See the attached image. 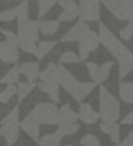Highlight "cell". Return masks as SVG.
Returning <instances> with one entry per match:
<instances>
[{
    "instance_id": "39",
    "label": "cell",
    "mask_w": 133,
    "mask_h": 146,
    "mask_svg": "<svg viewBox=\"0 0 133 146\" xmlns=\"http://www.w3.org/2000/svg\"><path fill=\"white\" fill-rule=\"evenodd\" d=\"M2 35H4V41H7V43H19V35L9 32V30H2Z\"/></svg>"
},
{
    "instance_id": "23",
    "label": "cell",
    "mask_w": 133,
    "mask_h": 146,
    "mask_svg": "<svg viewBox=\"0 0 133 146\" xmlns=\"http://www.w3.org/2000/svg\"><path fill=\"white\" fill-rule=\"evenodd\" d=\"M39 32L44 35H56L59 32V21H39Z\"/></svg>"
},
{
    "instance_id": "45",
    "label": "cell",
    "mask_w": 133,
    "mask_h": 146,
    "mask_svg": "<svg viewBox=\"0 0 133 146\" xmlns=\"http://www.w3.org/2000/svg\"><path fill=\"white\" fill-rule=\"evenodd\" d=\"M0 35H2V28H0Z\"/></svg>"
},
{
    "instance_id": "12",
    "label": "cell",
    "mask_w": 133,
    "mask_h": 146,
    "mask_svg": "<svg viewBox=\"0 0 133 146\" xmlns=\"http://www.w3.org/2000/svg\"><path fill=\"white\" fill-rule=\"evenodd\" d=\"M116 63H118V76L120 78H126L133 70V54L128 48H124L118 54V57H116Z\"/></svg>"
},
{
    "instance_id": "30",
    "label": "cell",
    "mask_w": 133,
    "mask_h": 146,
    "mask_svg": "<svg viewBox=\"0 0 133 146\" xmlns=\"http://www.w3.org/2000/svg\"><path fill=\"white\" fill-rule=\"evenodd\" d=\"M87 72L91 76V82L100 85V65H96L94 61H87Z\"/></svg>"
},
{
    "instance_id": "2",
    "label": "cell",
    "mask_w": 133,
    "mask_h": 146,
    "mask_svg": "<svg viewBox=\"0 0 133 146\" xmlns=\"http://www.w3.org/2000/svg\"><path fill=\"white\" fill-rule=\"evenodd\" d=\"M24 118L30 122H35L39 126L59 124V107L52 102H39Z\"/></svg>"
},
{
    "instance_id": "25",
    "label": "cell",
    "mask_w": 133,
    "mask_h": 146,
    "mask_svg": "<svg viewBox=\"0 0 133 146\" xmlns=\"http://www.w3.org/2000/svg\"><path fill=\"white\" fill-rule=\"evenodd\" d=\"M94 87H96V83H93V82H81V85H79L78 94H76V98H74V100H76L78 104H81L83 100H85L91 93H93Z\"/></svg>"
},
{
    "instance_id": "16",
    "label": "cell",
    "mask_w": 133,
    "mask_h": 146,
    "mask_svg": "<svg viewBox=\"0 0 133 146\" xmlns=\"http://www.w3.org/2000/svg\"><path fill=\"white\" fill-rule=\"evenodd\" d=\"M79 117L70 106H61L59 107V124L58 126H65V124H78Z\"/></svg>"
},
{
    "instance_id": "14",
    "label": "cell",
    "mask_w": 133,
    "mask_h": 146,
    "mask_svg": "<svg viewBox=\"0 0 133 146\" xmlns=\"http://www.w3.org/2000/svg\"><path fill=\"white\" fill-rule=\"evenodd\" d=\"M78 117H79V120H81V124H87V126L96 124V122L100 120V115L93 109V106H91V104H85V102L79 104Z\"/></svg>"
},
{
    "instance_id": "21",
    "label": "cell",
    "mask_w": 133,
    "mask_h": 146,
    "mask_svg": "<svg viewBox=\"0 0 133 146\" xmlns=\"http://www.w3.org/2000/svg\"><path fill=\"white\" fill-rule=\"evenodd\" d=\"M56 44H58L56 41H41V43H37V50H35L37 63H39L41 59H44V57H46L48 54L56 48Z\"/></svg>"
},
{
    "instance_id": "42",
    "label": "cell",
    "mask_w": 133,
    "mask_h": 146,
    "mask_svg": "<svg viewBox=\"0 0 133 146\" xmlns=\"http://www.w3.org/2000/svg\"><path fill=\"white\" fill-rule=\"evenodd\" d=\"M21 2H30V0H21Z\"/></svg>"
},
{
    "instance_id": "3",
    "label": "cell",
    "mask_w": 133,
    "mask_h": 146,
    "mask_svg": "<svg viewBox=\"0 0 133 146\" xmlns=\"http://www.w3.org/2000/svg\"><path fill=\"white\" fill-rule=\"evenodd\" d=\"M21 133V109L15 106L0 122V137L6 141V144H15Z\"/></svg>"
},
{
    "instance_id": "27",
    "label": "cell",
    "mask_w": 133,
    "mask_h": 146,
    "mask_svg": "<svg viewBox=\"0 0 133 146\" xmlns=\"http://www.w3.org/2000/svg\"><path fill=\"white\" fill-rule=\"evenodd\" d=\"M58 2L59 0H37V17L39 19L44 17V15H46Z\"/></svg>"
},
{
    "instance_id": "8",
    "label": "cell",
    "mask_w": 133,
    "mask_h": 146,
    "mask_svg": "<svg viewBox=\"0 0 133 146\" xmlns=\"http://www.w3.org/2000/svg\"><path fill=\"white\" fill-rule=\"evenodd\" d=\"M19 43L0 41V61L6 65H15L19 61Z\"/></svg>"
},
{
    "instance_id": "46",
    "label": "cell",
    "mask_w": 133,
    "mask_h": 146,
    "mask_svg": "<svg viewBox=\"0 0 133 146\" xmlns=\"http://www.w3.org/2000/svg\"><path fill=\"white\" fill-rule=\"evenodd\" d=\"M6 146H13V144H6Z\"/></svg>"
},
{
    "instance_id": "32",
    "label": "cell",
    "mask_w": 133,
    "mask_h": 146,
    "mask_svg": "<svg viewBox=\"0 0 133 146\" xmlns=\"http://www.w3.org/2000/svg\"><path fill=\"white\" fill-rule=\"evenodd\" d=\"M17 9H19V24H22V22H28L30 21V4L28 2H21L17 6Z\"/></svg>"
},
{
    "instance_id": "33",
    "label": "cell",
    "mask_w": 133,
    "mask_h": 146,
    "mask_svg": "<svg viewBox=\"0 0 133 146\" xmlns=\"http://www.w3.org/2000/svg\"><path fill=\"white\" fill-rule=\"evenodd\" d=\"M78 61H81L79 56L76 52H70V50H68V52H63L61 56H59V63L61 65H72V63H78Z\"/></svg>"
},
{
    "instance_id": "34",
    "label": "cell",
    "mask_w": 133,
    "mask_h": 146,
    "mask_svg": "<svg viewBox=\"0 0 133 146\" xmlns=\"http://www.w3.org/2000/svg\"><path fill=\"white\" fill-rule=\"evenodd\" d=\"M120 4H122L124 21L133 22V0H120Z\"/></svg>"
},
{
    "instance_id": "37",
    "label": "cell",
    "mask_w": 133,
    "mask_h": 146,
    "mask_svg": "<svg viewBox=\"0 0 133 146\" xmlns=\"http://www.w3.org/2000/svg\"><path fill=\"white\" fill-rule=\"evenodd\" d=\"M78 129H79V124H65V126H59L58 128V133L61 137H67V135H74Z\"/></svg>"
},
{
    "instance_id": "19",
    "label": "cell",
    "mask_w": 133,
    "mask_h": 146,
    "mask_svg": "<svg viewBox=\"0 0 133 146\" xmlns=\"http://www.w3.org/2000/svg\"><path fill=\"white\" fill-rule=\"evenodd\" d=\"M100 131L105 133L115 144L120 143V124L118 122H115V124H105V122H102L100 124Z\"/></svg>"
},
{
    "instance_id": "29",
    "label": "cell",
    "mask_w": 133,
    "mask_h": 146,
    "mask_svg": "<svg viewBox=\"0 0 133 146\" xmlns=\"http://www.w3.org/2000/svg\"><path fill=\"white\" fill-rule=\"evenodd\" d=\"M17 85H6L2 91H0V102L2 104H9L11 100L17 96Z\"/></svg>"
},
{
    "instance_id": "47",
    "label": "cell",
    "mask_w": 133,
    "mask_h": 146,
    "mask_svg": "<svg viewBox=\"0 0 133 146\" xmlns=\"http://www.w3.org/2000/svg\"><path fill=\"white\" fill-rule=\"evenodd\" d=\"M6 2H11V0H6Z\"/></svg>"
},
{
    "instance_id": "38",
    "label": "cell",
    "mask_w": 133,
    "mask_h": 146,
    "mask_svg": "<svg viewBox=\"0 0 133 146\" xmlns=\"http://www.w3.org/2000/svg\"><path fill=\"white\" fill-rule=\"evenodd\" d=\"M131 37H133V22H128V24L120 30V41H122V43L126 41V43H128Z\"/></svg>"
},
{
    "instance_id": "4",
    "label": "cell",
    "mask_w": 133,
    "mask_h": 146,
    "mask_svg": "<svg viewBox=\"0 0 133 146\" xmlns=\"http://www.w3.org/2000/svg\"><path fill=\"white\" fill-rule=\"evenodd\" d=\"M98 37H100V44L107 50V52L111 54L115 59L118 57V54L126 48V44L120 41V37H116L105 24H100V26H98Z\"/></svg>"
},
{
    "instance_id": "20",
    "label": "cell",
    "mask_w": 133,
    "mask_h": 146,
    "mask_svg": "<svg viewBox=\"0 0 133 146\" xmlns=\"http://www.w3.org/2000/svg\"><path fill=\"white\" fill-rule=\"evenodd\" d=\"M102 4H104V7L115 19L124 21V13H122V4H120V0H102Z\"/></svg>"
},
{
    "instance_id": "17",
    "label": "cell",
    "mask_w": 133,
    "mask_h": 146,
    "mask_svg": "<svg viewBox=\"0 0 133 146\" xmlns=\"http://www.w3.org/2000/svg\"><path fill=\"white\" fill-rule=\"evenodd\" d=\"M39 128H41V126L35 124V122H30V120H26V118H22V120H21V129L32 141H35V143H39V139H41V129Z\"/></svg>"
},
{
    "instance_id": "1",
    "label": "cell",
    "mask_w": 133,
    "mask_h": 146,
    "mask_svg": "<svg viewBox=\"0 0 133 146\" xmlns=\"http://www.w3.org/2000/svg\"><path fill=\"white\" fill-rule=\"evenodd\" d=\"M98 100H100V111H98V115H100L102 122H105V124H115V122H118V118H120L118 98H116L107 87L100 85V96H98Z\"/></svg>"
},
{
    "instance_id": "22",
    "label": "cell",
    "mask_w": 133,
    "mask_h": 146,
    "mask_svg": "<svg viewBox=\"0 0 133 146\" xmlns=\"http://www.w3.org/2000/svg\"><path fill=\"white\" fill-rule=\"evenodd\" d=\"M118 98L126 104H133V82H122L118 85Z\"/></svg>"
},
{
    "instance_id": "31",
    "label": "cell",
    "mask_w": 133,
    "mask_h": 146,
    "mask_svg": "<svg viewBox=\"0 0 133 146\" xmlns=\"http://www.w3.org/2000/svg\"><path fill=\"white\" fill-rule=\"evenodd\" d=\"M15 19H19L17 6H15V7H7V9L0 11V22H11V21H15Z\"/></svg>"
},
{
    "instance_id": "7",
    "label": "cell",
    "mask_w": 133,
    "mask_h": 146,
    "mask_svg": "<svg viewBox=\"0 0 133 146\" xmlns=\"http://www.w3.org/2000/svg\"><path fill=\"white\" fill-rule=\"evenodd\" d=\"M19 41H30V43H37L39 41V21H28L19 24Z\"/></svg>"
},
{
    "instance_id": "28",
    "label": "cell",
    "mask_w": 133,
    "mask_h": 146,
    "mask_svg": "<svg viewBox=\"0 0 133 146\" xmlns=\"http://www.w3.org/2000/svg\"><path fill=\"white\" fill-rule=\"evenodd\" d=\"M17 89H19V91H17V98L22 102V100H24V98H28V96H30V93H32V91L35 89V83H33V82H24V83H19V85H17Z\"/></svg>"
},
{
    "instance_id": "18",
    "label": "cell",
    "mask_w": 133,
    "mask_h": 146,
    "mask_svg": "<svg viewBox=\"0 0 133 146\" xmlns=\"http://www.w3.org/2000/svg\"><path fill=\"white\" fill-rule=\"evenodd\" d=\"M39 89L43 91L44 94H48L52 100V104H59V100H61V93H59V89H61V85L59 83H39Z\"/></svg>"
},
{
    "instance_id": "40",
    "label": "cell",
    "mask_w": 133,
    "mask_h": 146,
    "mask_svg": "<svg viewBox=\"0 0 133 146\" xmlns=\"http://www.w3.org/2000/svg\"><path fill=\"white\" fill-rule=\"evenodd\" d=\"M115 146H133V131H131L124 141H120V143H118V144H115Z\"/></svg>"
},
{
    "instance_id": "13",
    "label": "cell",
    "mask_w": 133,
    "mask_h": 146,
    "mask_svg": "<svg viewBox=\"0 0 133 146\" xmlns=\"http://www.w3.org/2000/svg\"><path fill=\"white\" fill-rule=\"evenodd\" d=\"M59 76H61V65L48 63L46 67L41 70L39 78H41L43 83H59Z\"/></svg>"
},
{
    "instance_id": "35",
    "label": "cell",
    "mask_w": 133,
    "mask_h": 146,
    "mask_svg": "<svg viewBox=\"0 0 133 146\" xmlns=\"http://www.w3.org/2000/svg\"><path fill=\"white\" fill-rule=\"evenodd\" d=\"M79 146H102V143L94 133H85L79 141Z\"/></svg>"
},
{
    "instance_id": "11",
    "label": "cell",
    "mask_w": 133,
    "mask_h": 146,
    "mask_svg": "<svg viewBox=\"0 0 133 146\" xmlns=\"http://www.w3.org/2000/svg\"><path fill=\"white\" fill-rule=\"evenodd\" d=\"M59 6L63 7V11L59 13V22H72L78 19V4L74 0H59Z\"/></svg>"
},
{
    "instance_id": "43",
    "label": "cell",
    "mask_w": 133,
    "mask_h": 146,
    "mask_svg": "<svg viewBox=\"0 0 133 146\" xmlns=\"http://www.w3.org/2000/svg\"><path fill=\"white\" fill-rule=\"evenodd\" d=\"M65 146H74V144H65Z\"/></svg>"
},
{
    "instance_id": "26",
    "label": "cell",
    "mask_w": 133,
    "mask_h": 146,
    "mask_svg": "<svg viewBox=\"0 0 133 146\" xmlns=\"http://www.w3.org/2000/svg\"><path fill=\"white\" fill-rule=\"evenodd\" d=\"M63 137L58 133V129H56L54 133H46V135H41L39 139V146H59Z\"/></svg>"
},
{
    "instance_id": "10",
    "label": "cell",
    "mask_w": 133,
    "mask_h": 146,
    "mask_svg": "<svg viewBox=\"0 0 133 146\" xmlns=\"http://www.w3.org/2000/svg\"><path fill=\"white\" fill-rule=\"evenodd\" d=\"M89 30L91 28H89V24H87V22L78 21L70 30H67V33L61 37V41H63V43H79V41H81V37L85 35Z\"/></svg>"
},
{
    "instance_id": "6",
    "label": "cell",
    "mask_w": 133,
    "mask_h": 146,
    "mask_svg": "<svg viewBox=\"0 0 133 146\" xmlns=\"http://www.w3.org/2000/svg\"><path fill=\"white\" fill-rule=\"evenodd\" d=\"M98 46H100V37H98V32L89 30V32L81 37V41L78 43V48H79V54H78V56H79V59L85 61L87 57H89V54L94 52Z\"/></svg>"
},
{
    "instance_id": "24",
    "label": "cell",
    "mask_w": 133,
    "mask_h": 146,
    "mask_svg": "<svg viewBox=\"0 0 133 146\" xmlns=\"http://www.w3.org/2000/svg\"><path fill=\"white\" fill-rule=\"evenodd\" d=\"M19 76H21L19 67H13L0 78V83H4V85H19Z\"/></svg>"
},
{
    "instance_id": "5",
    "label": "cell",
    "mask_w": 133,
    "mask_h": 146,
    "mask_svg": "<svg viewBox=\"0 0 133 146\" xmlns=\"http://www.w3.org/2000/svg\"><path fill=\"white\" fill-rule=\"evenodd\" d=\"M78 19L83 22L100 21V2H94V0H79L78 2Z\"/></svg>"
},
{
    "instance_id": "15",
    "label": "cell",
    "mask_w": 133,
    "mask_h": 146,
    "mask_svg": "<svg viewBox=\"0 0 133 146\" xmlns=\"http://www.w3.org/2000/svg\"><path fill=\"white\" fill-rule=\"evenodd\" d=\"M19 70L21 74L26 78V82H35L41 74V68H39V63L37 61H26V63H21L19 65Z\"/></svg>"
},
{
    "instance_id": "41",
    "label": "cell",
    "mask_w": 133,
    "mask_h": 146,
    "mask_svg": "<svg viewBox=\"0 0 133 146\" xmlns=\"http://www.w3.org/2000/svg\"><path fill=\"white\" fill-rule=\"evenodd\" d=\"M122 124H126V126H130V124H133V109H131L130 113H128L126 117L122 118Z\"/></svg>"
},
{
    "instance_id": "36",
    "label": "cell",
    "mask_w": 133,
    "mask_h": 146,
    "mask_svg": "<svg viewBox=\"0 0 133 146\" xmlns=\"http://www.w3.org/2000/svg\"><path fill=\"white\" fill-rule=\"evenodd\" d=\"M113 70V61H105V63L100 65V83H104L105 80H109Z\"/></svg>"
},
{
    "instance_id": "44",
    "label": "cell",
    "mask_w": 133,
    "mask_h": 146,
    "mask_svg": "<svg viewBox=\"0 0 133 146\" xmlns=\"http://www.w3.org/2000/svg\"><path fill=\"white\" fill-rule=\"evenodd\" d=\"M94 2H102V0H94Z\"/></svg>"
},
{
    "instance_id": "9",
    "label": "cell",
    "mask_w": 133,
    "mask_h": 146,
    "mask_svg": "<svg viewBox=\"0 0 133 146\" xmlns=\"http://www.w3.org/2000/svg\"><path fill=\"white\" fill-rule=\"evenodd\" d=\"M59 85H61V89H65L72 98H76V94H78V89H79V85H81V82H78V80L74 78V74H72V72H68L67 68L61 65V76H59Z\"/></svg>"
}]
</instances>
